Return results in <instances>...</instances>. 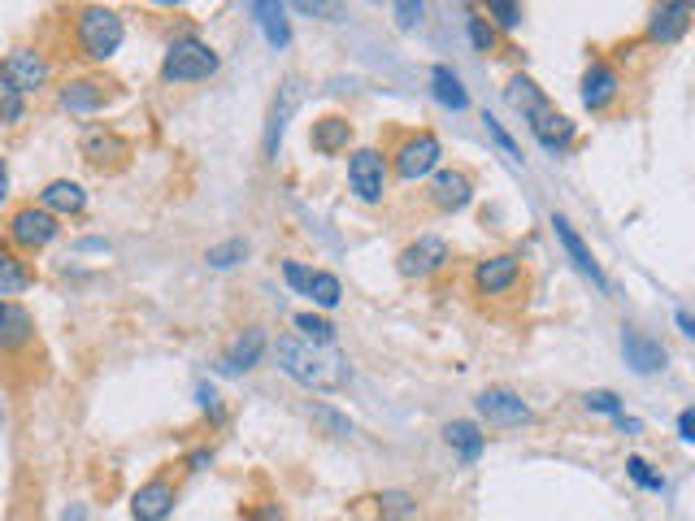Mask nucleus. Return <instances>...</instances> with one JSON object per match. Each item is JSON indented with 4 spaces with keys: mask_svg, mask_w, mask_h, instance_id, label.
Listing matches in <instances>:
<instances>
[{
    "mask_svg": "<svg viewBox=\"0 0 695 521\" xmlns=\"http://www.w3.org/2000/svg\"><path fill=\"white\" fill-rule=\"evenodd\" d=\"M243 257H248V244H243V240H227V244H214V248L205 253L209 269H231V265H239Z\"/></svg>",
    "mask_w": 695,
    "mask_h": 521,
    "instance_id": "34",
    "label": "nucleus"
},
{
    "mask_svg": "<svg viewBox=\"0 0 695 521\" xmlns=\"http://www.w3.org/2000/svg\"><path fill=\"white\" fill-rule=\"evenodd\" d=\"M674 322H679V331H683V335H687V339H692V335H695V322H692V313H687V309H679V313H674Z\"/></svg>",
    "mask_w": 695,
    "mask_h": 521,
    "instance_id": "46",
    "label": "nucleus"
},
{
    "mask_svg": "<svg viewBox=\"0 0 695 521\" xmlns=\"http://www.w3.org/2000/svg\"><path fill=\"white\" fill-rule=\"evenodd\" d=\"M248 13H252V22L265 31L270 48H287V44H292V26H287V9H283V4L257 0V4H248Z\"/></svg>",
    "mask_w": 695,
    "mask_h": 521,
    "instance_id": "23",
    "label": "nucleus"
},
{
    "mask_svg": "<svg viewBox=\"0 0 695 521\" xmlns=\"http://www.w3.org/2000/svg\"><path fill=\"white\" fill-rule=\"evenodd\" d=\"M205 465H209V452H205V448H201V452H192V456H187V470H205Z\"/></svg>",
    "mask_w": 695,
    "mask_h": 521,
    "instance_id": "48",
    "label": "nucleus"
},
{
    "mask_svg": "<svg viewBox=\"0 0 695 521\" xmlns=\"http://www.w3.org/2000/svg\"><path fill=\"white\" fill-rule=\"evenodd\" d=\"M174 505H179L174 483L152 478V483H144V487L130 496V518L135 521H166L170 513H174Z\"/></svg>",
    "mask_w": 695,
    "mask_h": 521,
    "instance_id": "16",
    "label": "nucleus"
},
{
    "mask_svg": "<svg viewBox=\"0 0 695 521\" xmlns=\"http://www.w3.org/2000/svg\"><path fill=\"white\" fill-rule=\"evenodd\" d=\"M278 370L309 391H340L348 387V357L335 348H318L305 344L300 335H283L278 339Z\"/></svg>",
    "mask_w": 695,
    "mask_h": 521,
    "instance_id": "1",
    "label": "nucleus"
},
{
    "mask_svg": "<svg viewBox=\"0 0 695 521\" xmlns=\"http://www.w3.org/2000/svg\"><path fill=\"white\" fill-rule=\"evenodd\" d=\"M391 13H396V26H400V31H413V26H422L426 4H418V0H400V4H391Z\"/></svg>",
    "mask_w": 695,
    "mask_h": 521,
    "instance_id": "40",
    "label": "nucleus"
},
{
    "mask_svg": "<svg viewBox=\"0 0 695 521\" xmlns=\"http://www.w3.org/2000/svg\"><path fill=\"white\" fill-rule=\"evenodd\" d=\"M309 300H314L318 309H340V300H344V287H340V278H335V274H327V269H314Z\"/></svg>",
    "mask_w": 695,
    "mask_h": 521,
    "instance_id": "32",
    "label": "nucleus"
},
{
    "mask_svg": "<svg viewBox=\"0 0 695 521\" xmlns=\"http://www.w3.org/2000/svg\"><path fill=\"white\" fill-rule=\"evenodd\" d=\"M531 135L539 139V148H548V152H566V148L574 143V123L548 105L544 114H535V118H531Z\"/></svg>",
    "mask_w": 695,
    "mask_h": 521,
    "instance_id": "22",
    "label": "nucleus"
},
{
    "mask_svg": "<svg viewBox=\"0 0 695 521\" xmlns=\"http://www.w3.org/2000/svg\"><path fill=\"white\" fill-rule=\"evenodd\" d=\"M582 404H586L591 413H608V417H622V400H617L613 391H586V395H582Z\"/></svg>",
    "mask_w": 695,
    "mask_h": 521,
    "instance_id": "42",
    "label": "nucleus"
},
{
    "mask_svg": "<svg viewBox=\"0 0 695 521\" xmlns=\"http://www.w3.org/2000/svg\"><path fill=\"white\" fill-rule=\"evenodd\" d=\"M348 139H352V123H348L344 114H327V118H318L314 130H309V143L322 152V157H335V152H344Z\"/></svg>",
    "mask_w": 695,
    "mask_h": 521,
    "instance_id": "26",
    "label": "nucleus"
},
{
    "mask_svg": "<svg viewBox=\"0 0 695 521\" xmlns=\"http://www.w3.org/2000/svg\"><path fill=\"white\" fill-rule=\"evenodd\" d=\"M4 196H9V165H4V157H0V205H4Z\"/></svg>",
    "mask_w": 695,
    "mask_h": 521,
    "instance_id": "49",
    "label": "nucleus"
},
{
    "mask_svg": "<svg viewBox=\"0 0 695 521\" xmlns=\"http://www.w3.org/2000/svg\"><path fill=\"white\" fill-rule=\"evenodd\" d=\"M61 521H88V509H83V505H75V509H66V513H61Z\"/></svg>",
    "mask_w": 695,
    "mask_h": 521,
    "instance_id": "50",
    "label": "nucleus"
},
{
    "mask_svg": "<svg viewBox=\"0 0 695 521\" xmlns=\"http://www.w3.org/2000/svg\"><path fill=\"white\" fill-rule=\"evenodd\" d=\"M482 127H487V135H491V139H495V148H500V152H504V157H509V161H517V165H522V148H517V139H513V135H509V130L500 127V123H495V118H491V114H482Z\"/></svg>",
    "mask_w": 695,
    "mask_h": 521,
    "instance_id": "39",
    "label": "nucleus"
},
{
    "mask_svg": "<svg viewBox=\"0 0 695 521\" xmlns=\"http://www.w3.org/2000/svg\"><path fill=\"white\" fill-rule=\"evenodd\" d=\"M57 235H61V222H57L48 209H39V205H22V209H13V218H9V240H13L18 248H26V253L48 248Z\"/></svg>",
    "mask_w": 695,
    "mask_h": 521,
    "instance_id": "7",
    "label": "nucleus"
},
{
    "mask_svg": "<svg viewBox=\"0 0 695 521\" xmlns=\"http://www.w3.org/2000/svg\"><path fill=\"white\" fill-rule=\"evenodd\" d=\"M622 357H626V366L635 370V374H657V370H665V348H661V339H652L648 331H639V326H622Z\"/></svg>",
    "mask_w": 695,
    "mask_h": 521,
    "instance_id": "13",
    "label": "nucleus"
},
{
    "mask_svg": "<svg viewBox=\"0 0 695 521\" xmlns=\"http://www.w3.org/2000/svg\"><path fill=\"white\" fill-rule=\"evenodd\" d=\"M487 13L495 18V26H504V31H517L522 26V4H513V0H487Z\"/></svg>",
    "mask_w": 695,
    "mask_h": 521,
    "instance_id": "38",
    "label": "nucleus"
},
{
    "mask_svg": "<svg viewBox=\"0 0 695 521\" xmlns=\"http://www.w3.org/2000/svg\"><path fill=\"white\" fill-rule=\"evenodd\" d=\"M431 92H435V101H440L444 109H453V114L469 109V92H465L462 74H457L453 66H435V70H431Z\"/></svg>",
    "mask_w": 695,
    "mask_h": 521,
    "instance_id": "27",
    "label": "nucleus"
},
{
    "mask_svg": "<svg viewBox=\"0 0 695 521\" xmlns=\"http://www.w3.org/2000/svg\"><path fill=\"white\" fill-rule=\"evenodd\" d=\"M261 357H265V331L248 326L243 335H235V344L227 348V357L218 366H223V374H248V370L261 366Z\"/></svg>",
    "mask_w": 695,
    "mask_h": 521,
    "instance_id": "18",
    "label": "nucleus"
},
{
    "mask_svg": "<svg viewBox=\"0 0 695 521\" xmlns=\"http://www.w3.org/2000/svg\"><path fill=\"white\" fill-rule=\"evenodd\" d=\"M296 13H318V18H331V22L348 18L344 4H322V0H300V4H296Z\"/></svg>",
    "mask_w": 695,
    "mask_h": 521,
    "instance_id": "43",
    "label": "nucleus"
},
{
    "mask_svg": "<svg viewBox=\"0 0 695 521\" xmlns=\"http://www.w3.org/2000/svg\"><path fill=\"white\" fill-rule=\"evenodd\" d=\"M300 101H305V79H300V74H287V79L278 83L274 101H270V114H265V135H261L265 161H278V143H283V135H287L292 114L300 109Z\"/></svg>",
    "mask_w": 695,
    "mask_h": 521,
    "instance_id": "4",
    "label": "nucleus"
},
{
    "mask_svg": "<svg viewBox=\"0 0 695 521\" xmlns=\"http://www.w3.org/2000/svg\"><path fill=\"white\" fill-rule=\"evenodd\" d=\"M396 161V174L405 178V183H418V178H426L435 165H440V157H444V143H440V135L435 130H413V135H405L400 139V148L391 152Z\"/></svg>",
    "mask_w": 695,
    "mask_h": 521,
    "instance_id": "5",
    "label": "nucleus"
},
{
    "mask_svg": "<svg viewBox=\"0 0 695 521\" xmlns=\"http://www.w3.org/2000/svg\"><path fill=\"white\" fill-rule=\"evenodd\" d=\"M39 209H48L57 222L61 218H79L88 209V192L75 183V178H53L44 192H39Z\"/></svg>",
    "mask_w": 695,
    "mask_h": 521,
    "instance_id": "17",
    "label": "nucleus"
},
{
    "mask_svg": "<svg viewBox=\"0 0 695 521\" xmlns=\"http://www.w3.org/2000/svg\"><path fill=\"white\" fill-rule=\"evenodd\" d=\"M374 505H378V518L383 521H409L418 518V496H409V491H378L374 496Z\"/></svg>",
    "mask_w": 695,
    "mask_h": 521,
    "instance_id": "31",
    "label": "nucleus"
},
{
    "mask_svg": "<svg viewBox=\"0 0 695 521\" xmlns=\"http://www.w3.org/2000/svg\"><path fill=\"white\" fill-rule=\"evenodd\" d=\"M626 474H630V483L643 487V491H665V478L652 474V465H648L643 456H626Z\"/></svg>",
    "mask_w": 695,
    "mask_h": 521,
    "instance_id": "35",
    "label": "nucleus"
},
{
    "mask_svg": "<svg viewBox=\"0 0 695 521\" xmlns=\"http://www.w3.org/2000/svg\"><path fill=\"white\" fill-rule=\"evenodd\" d=\"M218 53L201 39V35H179L170 39L166 48V61H161V79L166 83H205L218 74Z\"/></svg>",
    "mask_w": 695,
    "mask_h": 521,
    "instance_id": "3",
    "label": "nucleus"
},
{
    "mask_svg": "<svg viewBox=\"0 0 695 521\" xmlns=\"http://www.w3.org/2000/svg\"><path fill=\"white\" fill-rule=\"evenodd\" d=\"M35 282L31 265L18 257V253H0V296H18Z\"/></svg>",
    "mask_w": 695,
    "mask_h": 521,
    "instance_id": "29",
    "label": "nucleus"
},
{
    "mask_svg": "<svg viewBox=\"0 0 695 521\" xmlns=\"http://www.w3.org/2000/svg\"><path fill=\"white\" fill-rule=\"evenodd\" d=\"M348 187L361 205H378L387 196V157L378 148H356L348 157Z\"/></svg>",
    "mask_w": 695,
    "mask_h": 521,
    "instance_id": "6",
    "label": "nucleus"
},
{
    "mask_svg": "<svg viewBox=\"0 0 695 521\" xmlns=\"http://www.w3.org/2000/svg\"><path fill=\"white\" fill-rule=\"evenodd\" d=\"M0 79L18 92V96H31L48 83V61L35 53V48H13L4 61H0Z\"/></svg>",
    "mask_w": 695,
    "mask_h": 521,
    "instance_id": "10",
    "label": "nucleus"
},
{
    "mask_svg": "<svg viewBox=\"0 0 695 521\" xmlns=\"http://www.w3.org/2000/svg\"><path fill=\"white\" fill-rule=\"evenodd\" d=\"M522 287V260L500 253V257H487L474 265V291L478 296H509Z\"/></svg>",
    "mask_w": 695,
    "mask_h": 521,
    "instance_id": "12",
    "label": "nucleus"
},
{
    "mask_svg": "<svg viewBox=\"0 0 695 521\" xmlns=\"http://www.w3.org/2000/svg\"><path fill=\"white\" fill-rule=\"evenodd\" d=\"M309 421H314L322 435H331V439H348V435L356 430L344 413H335L331 404H309Z\"/></svg>",
    "mask_w": 695,
    "mask_h": 521,
    "instance_id": "33",
    "label": "nucleus"
},
{
    "mask_svg": "<svg viewBox=\"0 0 695 521\" xmlns=\"http://www.w3.org/2000/svg\"><path fill=\"white\" fill-rule=\"evenodd\" d=\"M504 101H509L517 114H526V118H535V114H544V109H548V96H544V92H539V83H535V79H526V74H513V79H509Z\"/></svg>",
    "mask_w": 695,
    "mask_h": 521,
    "instance_id": "28",
    "label": "nucleus"
},
{
    "mask_svg": "<svg viewBox=\"0 0 695 521\" xmlns=\"http://www.w3.org/2000/svg\"><path fill=\"white\" fill-rule=\"evenodd\" d=\"M444 443L462 456L465 465H474L478 456H482V448H487V435L478 430V421H465V417H457V421H448L444 426Z\"/></svg>",
    "mask_w": 695,
    "mask_h": 521,
    "instance_id": "25",
    "label": "nucleus"
},
{
    "mask_svg": "<svg viewBox=\"0 0 695 521\" xmlns=\"http://www.w3.org/2000/svg\"><path fill=\"white\" fill-rule=\"evenodd\" d=\"M552 231H557V240H561V248H566V257L574 260V269H579L582 278L600 291V296H608V274L600 269V260L595 253L586 248V240H582L579 231H574V222L566 218V213H552Z\"/></svg>",
    "mask_w": 695,
    "mask_h": 521,
    "instance_id": "9",
    "label": "nucleus"
},
{
    "mask_svg": "<svg viewBox=\"0 0 695 521\" xmlns=\"http://www.w3.org/2000/svg\"><path fill=\"white\" fill-rule=\"evenodd\" d=\"M431 205L440 209V213H462L465 205L474 200V178L465 174V170H435V178H431Z\"/></svg>",
    "mask_w": 695,
    "mask_h": 521,
    "instance_id": "15",
    "label": "nucleus"
},
{
    "mask_svg": "<svg viewBox=\"0 0 695 521\" xmlns=\"http://www.w3.org/2000/svg\"><path fill=\"white\" fill-rule=\"evenodd\" d=\"M57 101H61V109H70V114H101L105 101H110V92H105L101 79H70V83L57 92Z\"/></svg>",
    "mask_w": 695,
    "mask_h": 521,
    "instance_id": "19",
    "label": "nucleus"
},
{
    "mask_svg": "<svg viewBox=\"0 0 695 521\" xmlns=\"http://www.w3.org/2000/svg\"><path fill=\"white\" fill-rule=\"evenodd\" d=\"M22 114H26V96H18V92L0 79V123H4V127H18Z\"/></svg>",
    "mask_w": 695,
    "mask_h": 521,
    "instance_id": "36",
    "label": "nucleus"
},
{
    "mask_svg": "<svg viewBox=\"0 0 695 521\" xmlns=\"http://www.w3.org/2000/svg\"><path fill=\"white\" fill-rule=\"evenodd\" d=\"M292 326L305 335V344H318V348H335V339H340L335 322H327V317H318V313H296Z\"/></svg>",
    "mask_w": 695,
    "mask_h": 521,
    "instance_id": "30",
    "label": "nucleus"
},
{
    "mask_svg": "<svg viewBox=\"0 0 695 521\" xmlns=\"http://www.w3.org/2000/svg\"><path fill=\"white\" fill-rule=\"evenodd\" d=\"M248 521H287V518L278 513V505H265L261 513H252V518H248Z\"/></svg>",
    "mask_w": 695,
    "mask_h": 521,
    "instance_id": "47",
    "label": "nucleus"
},
{
    "mask_svg": "<svg viewBox=\"0 0 695 521\" xmlns=\"http://www.w3.org/2000/svg\"><path fill=\"white\" fill-rule=\"evenodd\" d=\"M196 400H201V408H205V413L223 417V408H218V391L209 387V383H201V387H196Z\"/></svg>",
    "mask_w": 695,
    "mask_h": 521,
    "instance_id": "44",
    "label": "nucleus"
},
{
    "mask_svg": "<svg viewBox=\"0 0 695 521\" xmlns=\"http://www.w3.org/2000/svg\"><path fill=\"white\" fill-rule=\"evenodd\" d=\"M679 439H683V443L695 439V408H683V413H679Z\"/></svg>",
    "mask_w": 695,
    "mask_h": 521,
    "instance_id": "45",
    "label": "nucleus"
},
{
    "mask_svg": "<svg viewBox=\"0 0 695 521\" xmlns=\"http://www.w3.org/2000/svg\"><path fill=\"white\" fill-rule=\"evenodd\" d=\"M283 282H287L292 291H300V296H309V282H314V269H309V265H300V260H283Z\"/></svg>",
    "mask_w": 695,
    "mask_h": 521,
    "instance_id": "41",
    "label": "nucleus"
},
{
    "mask_svg": "<svg viewBox=\"0 0 695 521\" xmlns=\"http://www.w3.org/2000/svg\"><path fill=\"white\" fill-rule=\"evenodd\" d=\"M474 408H478V417L491 421V426H526V421H531V404H526L513 387L478 391Z\"/></svg>",
    "mask_w": 695,
    "mask_h": 521,
    "instance_id": "11",
    "label": "nucleus"
},
{
    "mask_svg": "<svg viewBox=\"0 0 695 521\" xmlns=\"http://www.w3.org/2000/svg\"><path fill=\"white\" fill-rule=\"evenodd\" d=\"M579 96L591 114H604V109L622 96V74H617L608 61H591V66H586V74H582Z\"/></svg>",
    "mask_w": 695,
    "mask_h": 521,
    "instance_id": "14",
    "label": "nucleus"
},
{
    "mask_svg": "<svg viewBox=\"0 0 695 521\" xmlns=\"http://www.w3.org/2000/svg\"><path fill=\"white\" fill-rule=\"evenodd\" d=\"M692 26V4H657L652 9V22H648V39L652 44H674L683 39Z\"/></svg>",
    "mask_w": 695,
    "mask_h": 521,
    "instance_id": "20",
    "label": "nucleus"
},
{
    "mask_svg": "<svg viewBox=\"0 0 695 521\" xmlns=\"http://www.w3.org/2000/svg\"><path fill=\"white\" fill-rule=\"evenodd\" d=\"M0 317H4V300H0Z\"/></svg>",
    "mask_w": 695,
    "mask_h": 521,
    "instance_id": "51",
    "label": "nucleus"
},
{
    "mask_svg": "<svg viewBox=\"0 0 695 521\" xmlns=\"http://www.w3.org/2000/svg\"><path fill=\"white\" fill-rule=\"evenodd\" d=\"M465 26H469V44H474V53H491V48H495V26H491L487 18L469 13V18H465Z\"/></svg>",
    "mask_w": 695,
    "mask_h": 521,
    "instance_id": "37",
    "label": "nucleus"
},
{
    "mask_svg": "<svg viewBox=\"0 0 695 521\" xmlns=\"http://www.w3.org/2000/svg\"><path fill=\"white\" fill-rule=\"evenodd\" d=\"M35 339V317L22 309V304H4V317H0V352H18Z\"/></svg>",
    "mask_w": 695,
    "mask_h": 521,
    "instance_id": "24",
    "label": "nucleus"
},
{
    "mask_svg": "<svg viewBox=\"0 0 695 521\" xmlns=\"http://www.w3.org/2000/svg\"><path fill=\"white\" fill-rule=\"evenodd\" d=\"M130 148H126V139L110 127H88L83 130V157L96 165V170H105V165H117L122 157H126Z\"/></svg>",
    "mask_w": 695,
    "mask_h": 521,
    "instance_id": "21",
    "label": "nucleus"
},
{
    "mask_svg": "<svg viewBox=\"0 0 695 521\" xmlns=\"http://www.w3.org/2000/svg\"><path fill=\"white\" fill-rule=\"evenodd\" d=\"M453 260V248H448V240H440V235H418L413 244H405L400 248V257H396V269L405 274V278H431V274H440L444 265Z\"/></svg>",
    "mask_w": 695,
    "mask_h": 521,
    "instance_id": "8",
    "label": "nucleus"
},
{
    "mask_svg": "<svg viewBox=\"0 0 695 521\" xmlns=\"http://www.w3.org/2000/svg\"><path fill=\"white\" fill-rule=\"evenodd\" d=\"M126 39V26H122V13L117 9H105V4H88L79 9L75 18V44L88 61H110Z\"/></svg>",
    "mask_w": 695,
    "mask_h": 521,
    "instance_id": "2",
    "label": "nucleus"
}]
</instances>
